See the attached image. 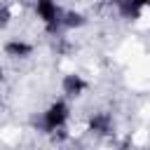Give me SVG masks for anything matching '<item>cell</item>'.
Returning a JSON list of instances; mask_svg holds the SVG:
<instances>
[{"mask_svg": "<svg viewBox=\"0 0 150 150\" xmlns=\"http://www.w3.org/2000/svg\"><path fill=\"white\" fill-rule=\"evenodd\" d=\"M63 120H66V105H63V103L52 105V108L47 110V115H45V122H47V127H49V129L59 127Z\"/></svg>", "mask_w": 150, "mask_h": 150, "instance_id": "1", "label": "cell"}, {"mask_svg": "<svg viewBox=\"0 0 150 150\" xmlns=\"http://www.w3.org/2000/svg\"><path fill=\"white\" fill-rule=\"evenodd\" d=\"M7 52H12V54H28L30 47H26L21 42H12V45H7Z\"/></svg>", "mask_w": 150, "mask_h": 150, "instance_id": "4", "label": "cell"}, {"mask_svg": "<svg viewBox=\"0 0 150 150\" xmlns=\"http://www.w3.org/2000/svg\"><path fill=\"white\" fill-rule=\"evenodd\" d=\"M68 26H77V23H82V16H77V14H68V21H66Z\"/></svg>", "mask_w": 150, "mask_h": 150, "instance_id": "6", "label": "cell"}, {"mask_svg": "<svg viewBox=\"0 0 150 150\" xmlns=\"http://www.w3.org/2000/svg\"><path fill=\"white\" fill-rule=\"evenodd\" d=\"M38 12H40V16H42L45 21H49V23L59 16V9H56V5H54L52 0H38Z\"/></svg>", "mask_w": 150, "mask_h": 150, "instance_id": "2", "label": "cell"}, {"mask_svg": "<svg viewBox=\"0 0 150 150\" xmlns=\"http://www.w3.org/2000/svg\"><path fill=\"white\" fill-rule=\"evenodd\" d=\"M91 129L105 131V129H108V117H96V120H91Z\"/></svg>", "mask_w": 150, "mask_h": 150, "instance_id": "5", "label": "cell"}, {"mask_svg": "<svg viewBox=\"0 0 150 150\" xmlns=\"http://www.w3.org/2000/svg\"><path fill=\"white\" fill-rule=\"evenodd\" d=\"M84 84H82V80L77 77V75H68L66 80H63V91L66 94H70V96H75V94H80V89H82Z\"/></svg>", "mask_w": 150, "mask_h": 150, "instance_id": "3", "label": "cell"}]
</instances>
